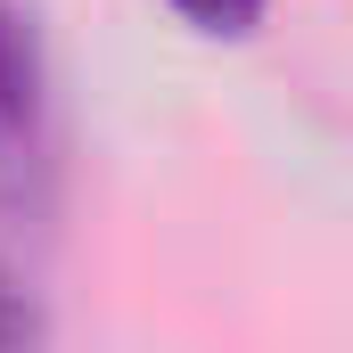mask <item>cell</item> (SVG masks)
<instances>
[{
    "mask_svg": "<svg viewBox=\"0 0 353 353\" xmlns=\"http://www.w3.org/2000/svg\"><path fill=\"white\" fill-rule=\"evenodd\" d=\"M41 345H50V321L33 304V288L0 263V353H41Z\"/></svg>",
    "mask_w": 353,
    "mask_h": 353,
    "instance_id": "obj_2",
    "label": "cell"
},
{
    "mask_svg": "<svg viewBox=\"0 0 353 353\" xmlns=\"http://www.w3.org/2000/svg\"><path fill=\"white\" fill-rule=\"evenodd\" d=\"M41 181V58L25 17L0 0V197H25Z\"/></svg>",
    "mask_w": 353,
    "mask_h": 353,
    "instance_id": "obj_1",
    "label": "cell"
},
{
    "mask_svg": "<svg viewBox=\"0 0 353 353\" xmlns=\"http://www.w3.org/2000/svg\"><path fill=\"white\" fill-rule=\"evenodd\" d=\"M189 25H205V33H247L255 17H263V0H173Z\"/></svg>",
    "mask_w": 353,
    "mask_h": 353,
    "instance_id": "obj_3",
    "label": "cell"
}]
</instances>
